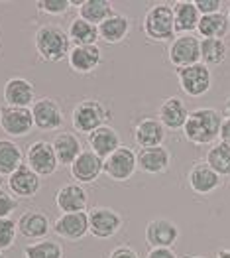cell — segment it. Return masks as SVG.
Wrapping results in <instances>:
<instances>
[{"label":"cell","instance_id":"1","mask_svg":"<svg viewBox=\"0 0 230 258\" xmlns=\"http://www.w3.org/2000/svg\"><path fill=\"white\" fill-rule=\"evenodd\" d=\"M220 114L214 108H197L189 112L185 136L195 144H210L220 134Z\"/></svg>","mask_w":230,"mask_h":258},{"label":"cell","instance_id":"2","mask_svg":"<svg viewBox=\"0 0 230 258\" xmlns=\"http://www.w3.org/2000/svg\"><path fill=\"white\" fill-rule=\"evenodd\" d=\"M144 32L151 40H171L175 34V16L173 8L168 4H158L149 8L144 20Z\"/></svg>","mask_w":230,"mask_h":258},{"label":"cell","instance_id":"3","mask_svg":"<svg viewBox=\"0 0 230 258\" xmlns=\"http://www.w3.org/2000/svg\"><path fill=\"white\" fill-rule=\"evenodd\" d=\"M36 49L47 61H59L69 51V38L55 26H43L36 34Z\"/></svg>","mask_w":230,"mask_h":258},{"label":"cell","instance_id":"4","mask_svg":"<svg viewBox=\"0 0 230 258\" xmlns=\"http://www.w3.org/2000/svg\"><path fill=\"white\" fill-rule=\"evenodd\" d=\"M181 89L189 97H201L210 89V71L205 63H195L177 69Z\"/></svg>","mask_w":230,"mask_h":258},{"label":"cell","instance_id":"5","mask_svg":"<svg viewBox=\"0 0 230 258\" xmlns=\"http://www.w3.org/2000/svg\"><path fill=\"white\" fill-rule=\"evenodd\" d=\"M0 124L6 134L10 136H26L32 124H34V114L28 107H6L0 108Z\"/></svg>","mask_w":230,"mask_h":258},{"label":"cell","instance_id":"6","mask_svg":"<svg viewBox=\"0 0 230 258\" xmlns=\"http://www.w3.org/2000/svg\"><path fill=\"white\" fill-rule=\"evenodd\" d=\"M169 59L179 69L199 63V59H201V42L191 34L175 38V42L169 49Z\"/></svg>","mask_w":230,"mask_h":258},{"label":"cell","instance_id":"7","mask_svg":"<svg viewBox=\"0 0 230 258\" xmlns=\"http://www.w3.org/2000/svg\"><path fill=\"white\" fill-rule=\"evenodd\" d=\"M28 164L38 175H51L59 164L55 150H53V144H47L43 140L34 142L28 152Z\"/></svg>","mask_w":230,"mask_h":258},{"label":"cell","instance_id":"8","mask_svg":"<svg viewBox=\"0 0 230 258\" xmlns=\"http://www.w3.org/2000/svg\"><path fill=\"white\" fill-rule=\"evenodd\" d=\"M105 120V108L97 101H83L73 110V126L79 132H95Z\"/></svg>","mask_w":230,"mask_h":258},{"label":"cell","instance_id":"9","mask_svg":"<svg viewBox=\"0 0 230 258\" xmlns=\"http://www.w3.org/2000/svg\"><path fill=\"white\" fill-rule=\"evenodd\" d=\"M122 225V219L118 213H114L112 209H93L89 215V231L99 238H108L118 233Z\"/></svg>","mask_w":230,"mask_h":258},{"label":"cell","instance_id":"10","mask_svg":"<svg viewBox=\"0 0 230 258\" xmlns=\"http://www.w3.org/2000/svg\"><path fill=\"white\" fill-rule=\"evenodd\" d=\"M138 168V158L130 148H118L105 162V172L114 179H128Z\"/></svg>","mask_w":230,"mask_h":258},{"label":"cell","instance_id":"11","mask_svg":"<svg viewBox=\"0 0 230 258\" xmlns=\"http://www.w3.org/2000/svg\"><path fill=\"white\" fill-rule=\"evenodd\" d=\"M177 237H179V229L168 219H156L147 223L146 240L154 248H169L171 244H175Z\"/></svg>","mask_w":230,"mask_h":258},{"label":"cell","instance_id":"12","mask_svg":"<svg viewBox=\"0 0 230 258\" xmlns=\"http://www.w3.org/2000/svg\"><path fill=\"white\" fill-rule=\"evenodd\" d=\"M189 185L195 194L209 195L220 187V175L209 164H195L189 172Z\"/></svg>","mask_w":230,"mask_h":258},{"label":"cell","instance_id":"13","mask_svg":"<svg viewBox=\"0 0 230 258\" xmlns=\"http://www.w3.org/2000/svg\"><path fill=\"white\" fill-rule=\"evenodd\" d=\"M32 114H34V124L42 130H55L63 122L61 108L51 99H40L38 103H34Z\"/></svg>","mask_w":230,"mask_h":258},{"label":"cell","instance_id":"14","mask_svg":"<svg viewBox=\"0 0 230 258\" xmlns=\"http://www.w3.org/2000/svg\"><path fill=\"white\" fill-rule=\"evenodd\" d=\"M103 170H105L103 158H99L95 152H91V150L81 152V156H79V158L73 162V166H71L73 177H75L77 181H81V183L93 181Z\"/></svg>","mask_w":230,"mask_h":258},{"label":"cell","instance_id":"15","mask_svg":"<svg viewBox=\"0 0 230 258\" xmlns=\"http://www.w3.org/2000/svg\"><path fill=\"white\" fill-rule=\"evenodd\" d=\"M87 231H89V215H85L83 211L65 213L55 223V233L69 240H77V238L85 237Z\"/></svg>","mask_w":230,"mask_h":258},{"label":"cell","instance_id":"16","mask_svg":"<svg viewBox=\"0 0 230 258\" xmlns=\"http://www.w3.org/2000/svg\"><path fill=\"white\" fill-rule=\"evenodd\" d=\"M189 118V110L185 107V103L177 97L168 99L162 107H160V122L168 128H185V122Z\"/></svg>","mask_w":230,"mask_h":258},{"label":"cell","instance_id":"17","mask_svg":"<svg viewBox=\"0 0 230 258\" xmlns=\"http://www.w3.org/2000/svg\"><path fill=\"white\" fill-rule=\"evenodd\" d=\"M89 144L99 158H108L110 154H114L120 148V138H118L116 130L108 128V126H101V128H97L95 132L89 134Z\"/></svg>","mask_w":230,"mask_h":258},{"label":"cell","instance_id":"18","mask_svg":"<svg viewBox=\"0 0 230 258\" xmlns=\"http://www.w3.org/2000/svg\"><path fill=\"white\" fill-rule=\"evenodd\" d=\"M10 189L20 197H30L40 189V177L30 166H20L8 179Z\"/></svg>","mask_w":230,"mask_h":258},{"label":"cell","instance_id":"19","mask_svg":"<svg viewBox=\"0 0 230 258\" xmlns=\"http://www.w3.org/2000/svg\"><path fill=\"white\" fill-rule=\"evenodd\" d=\"M136 158H138V168L147 173H162L169 166V152L164 146L142 148Z\"/></svg>","mask_w":230,"mask_h":258},{"label":"cell","instance_id":"20","mask_svg":"<svg viewBox=\"0 0 230 258\" xmlns=\"http://www.w3.org/2000/svg\"><path fill=\"white\" fill-rule=\"evenodd\" d=\"M134 138H136V142H138L142 148L162 146V142H164V138H166V130H164V124H162L160 120L147 118V120H142V122L136 126Z\"/></svg>","mask_w":230,"mask_h":258},{"label":"cell","instance_id":"21","mask_svg":"<svg viewBox=\"0 0 230 258\" xmlns=\"http://www.w3.org/2000/svg\"><path fill=\"white\" fill-rule=\"evenodd\" d=\"M57 205L65 213H79L87 207V194L81 185L69 183L57 191Z\"/></svg>","mask_w":230,"mask_h":258},{"label":"cell","instance_id":"22","mask_svg":"<svg viewBox=\"0 0 230 258\" xmlns=\"http://www.w3.org/2000/svg\"><path fill=\"white\" fill-rule=\"evenodd\" d=\"M69 63L79 73H89L101 63V49L97 45H79L69 53Z\"/></svg>","mask_w":230,"mask_h":258},{"label":"cell","instance_id":"23","mask_svg":"<svg viewBox=\"0 0 230 258\" xmlns=\"http://www.w3.org/2000/svg\"><path fill=\"white\" fill-rule=\"evenodd\" d=\"M53 150L57 156V162L63 166H73V162L81 156V142L77 136L63 132L53 140Z\"/></svg>","mask_w":230,"mask_h":258},{"label":"cell","instance_id":"24","mask_svg":"<svg viewBox=\"0 0 230 258\" xmlns=\"http://www.w3.org/2000/svg\"><path fill=\"white\" fill-rule=\"evenodd\" d=\"M4 99L10 107H28L34 99V89L26 79H10L4 87Z\"/></svg>","mask_w":230,"mask_h":258},{"label":"cell","instance_id":"25","mask_svg":"<svg viewBox=\"0 0 230 258\" xmlns=\"http://www.w3.org/2000/svg\"><path fill=\"white\" fill-rule=\"evenodd\" d=\"M201 12L197 10L195 2L181 0L173 6V16H175V32H191L199 26Z\"/></svg>","mask_w":230,"mask_h":258},{"label":"cell","instance_id":"26","mask_svg":"<svg viewBox=\"0 0 230 258\" xmlns=\"http://www.w3.org/2000/svg\"><path fill=\"white\" fill-rule=\"evenodd\" d=\"M197 30L201 36H205V40H222L228 32V18L222 12L201 16Z\"/></svg>","mask_w":230,"mask_h":258},{"label":"cell","instance_id":"27","mask_svg":"<svg viewBox=\"0 0 230 258\" xmlns=\"http://www.w3.org/2000/svg\"><path fill=\"white\" fill-rule=\"evenodd\" d=\"M18 229L24 237L28 238H42L47 235L49 231V221L43 213H38V211H30L26 215L20 217L18 221Z\"/></svg>","mask_w":230,"mask_h":258},{"label":"cell","instance_id":"28","mask_svg":"<svg viewBox=\"0 0 230 258\" xmlns=\"http://www.w3.org/2000/svg\"><path fill=\"white\" fill-rule=\"evenodd\" d=\"M73 4H79V2H73ZM79 6H81V18L95 26L97 24L101 26L112 16V6L110 2H105V0H85Z\"/></svg>","mask_w":230,"mask_h":258},{"label":"cell","instance_id":"29","mask_svg":"<svg viewBox=\"0 0 230 258\" xmlns=\"http://www.w3.org/2000/svg\"><path fill=\"white\" fill-rule=\"evenodd\" d=\"M22 166L20 148L10 140H0V175H12Z\"/></svg>","mask_w":230,"mask_h":258},{"label":"cell","instance_id":"30","mask_svg":"<svg viewBox=\"0 0 230 258\" xmlns=\"http://www.w3.org/2000/svg\"><path fill=\"white\" fill-rule=\"evenodd\" d=\"M69 38L77 43V47L79 45H97L99 28L83 18H77V20H73L71 28H69Z\"/></svg>","mask_w":230,"mask_h":258},{"label":"cell","instance_id":"31","mask_svg":"<svg viewBox=\"0 0 230 258\" xmlns=\"http://www.w3.org/2000/svg\"><path fill=\"white\" fill-rule=\"evenodd\" d=\"M128 28H130V24H128V20H126L124 16L112 14L108 20H105L99 26V36L103 40H106V42L116 43L128 34Z\"/></svg>","mask_w":230,"mask_h":258},{"label":"cell","instance_id":"32","mask_svg":"<svg viewBox=\"0 0 230 258\" xmlns=\"http://www.w3.org/2000/svg\"><path fill=\"white\" fill-rule=\"evenodd\" d=\"M207 164L218 175H228L230 173V146L220 142L216 146H212L207 156Z\"/></svg>","mask_w":230,"mask_h":258},{"label":"cell","instance_id":"33","mask_svg":"<svg viewBox=\"0 0 230 258\" xmlns=\"http://www.w3.org/2000/svg\"><path fill=\"white\" fill-rule=\"evenodd\" d=\"M226 57V43L222 40H203L201 42V59L205 65H218Z\"/></svg>","mask_w":230,"mask_h":258},{"label":"cell","instance_id":"34","mask_svg":"<svg viewBox=\"0 0 230 258\" xmlns=\"http://www.w3.org/2000/svg\"><path fill=\"white\" fill-rule=\"evenodd\" d=\"M24 254L26 258H61V248L53 240H43V242L28 246Z\"/></svg>","mask_w":230,"mask_h":258},{"label":"cell","instance_id":"35","mask_svg":"<svg viewBox=\"0 0 230 258\" xmlns=\"http://www.w3.org/2000/svg\"><path fill=\"white\" fill-rule=\"evenodd\" d=\"M16 237V223L10 219H0V248H8Z\"/></svg>","mask_w":230,"mask_h":258},{"label":"cell","instance_id":"36","mask_svg":"<svg viewBox=\"0 0 230 258\" xmlns=\"http://www.w3.org/2000/svg\"><path fill=\"white\" fill-rule=\"evenodd\" d=\"M69 4H71L69 0H42L40 2V6L49 14H63L69 8Z\"/></svg>","mask_w":230,"mask_h":258},{"label":"cell","instance_id":"37","mask_svg":"<svg viewBox=\"0 0 230 258\" xmlns=\"http://www.w3.org/2000/svg\"><path fill=\"white\" fill-rule=\"evenodd\" d=\"M16 199L14 197H10L8 194H4V191H0V219H8V215L16 209Z\"/></svg>","mask_w":230,"mask_h":258},{"label":"cell","instance_id":"38","mask_svg":"<svg viewBox=\"0 0 230 258\" xmlns=\"http://www.w3.org/2000/svg\"><path fill=\"white\" fill-rule=\"evenodd\" d=\"M195 6H197V10H199L203 16L220 12V0H197Z\"/></svg>","mask_w":230,"mask_h":258},{"label":"cell","instance_id":"39","mask_svg":"<svg viewBox=\"0 0 230 258\" xmlns=\"http://www.w3.org/2000/svg\"><path fill=\"white\" fill-rule=\"evenodd\" d=\"M147 258H175V252L171 248H151Z\"/></svg>","mask_w":230,"mask_h":258},{"label":"cell","instance_id":"40","mask_svg":"<svg viewBox=\"0 0 230 258\" xmlns=\"http://www.w3.org/2000/svg\"><path fill=\"white\" fill-rule=\"evenodd\" d=\"M110 258H138V254L132 250V248H128V246H120V248H116Z\"/></svg>","mask_w":230,"mask_h":258},{"label":"cell","instance_id":"41","mask_svg":"<svg viewBox=\"0 0 230 258\" xmlns=\"http://www.w3.org/2000/svg\"><path fill=\"white\" fill-rule=\"evenodd\" d=\"M220 140L224 142V144H228L230 146V118H224L222 120V124H220Z\"/></svg>","mask_w":230,"mask_h":258},{"label":"cell","instance_id":"42","mask_svg":"<svg viewBox=\"0 0 230 258\" xmlns=\"http://www.w3.org/2000/svg\"><path fill=\"white\" fill-rule=\"evenodd\" d=\"M218 258H230V248H224L218 252Z\"/></svg>","mask_w":230,"mask_h":258},{"label":"cell","instance_id":"43","mask_svg":"<svg viewBox=\"0 0 230 258\" xmlns=\"http://www.w3.org/2000/svg\"><path fill=\"white\" fill-rule=\"evenodd\" d=\"M226 112H228V114H230V97H228V99H226Z\"/></svg>","mask_w":230,"mask_h":258},{"label":"cell","instance_id":"44","mask_svg":"<svg viewBox=\"0 0 230 258\" xmlns=\"http://www.w3.org/2000/svg\"><path fill=\"white\" fill-rule=\"evenodd\" d=\"M228 20H230V10H228Z\"/></svg>","mask_w":230,"mask_h":258},{"label":"cell","instance_id":"45","mask_svg":"<svg viewBox=\"0 0 230 258\" xmlns=\"http://www.w3.org/2000/svg\"><path fill=\"white\" fill-rule=\"evenodd\" d=\"M193 258H203V256H193Z\"/></svg>","mask_w":230,"mask_h":258},{"label":"cell","instance_id":"46","mask_svg":"<svg viewBox=\"0 0 230 258\" xmlns=\"http://www.w3.org/2000/svg\"><path fill=\"white\" fill-rule=\"evenodd\" d=\"M0 258H4V256H2V254H0Z\"/></svg>","mask_w":230,"mask_h":258}]
</instances>
